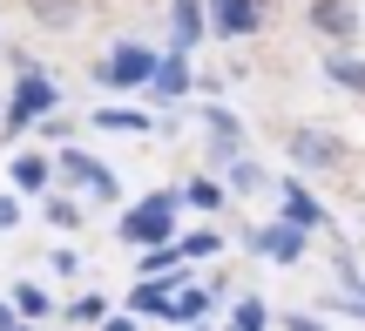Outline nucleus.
Segmentation results:
<instances>
[{
    "label": "nucleus",
    "mask_w": 365,
    "mask_h": 331,
    "mask_svg": "<svg viewBox=\"0 0 365 331\" xmlns=\"http://www.w3.org/2000/svg\"><path fill=\"white\" fill-rule=\"evenodd\" d=\"M176 210H182L176 189H156V196H143V203H135V210L115 224V237L135 243V251H149V243H170V237H176Z\"/></svg>",
    "instance_id": "nucleus-1"
},
{
    "label": "nucleus",
    "mask_w": 365,
    "mask_h": 331,
    "mask_svg": "<svg viewBox=\"0 0 365 331\" xmlns=\"http://www.w3.org/2000/svg\"><path fill=\"white\" fill-rule=\"evenodd\" d=\"M284 156L298 162V169L325 176V169H339V162H345V135L339 129H318V122H298V129L284 135Z\"/></svg>",
    "instance_id": "nucleus-2"
},
{
    "label": "nucleus",
    "mask_w": 365,
    "mask_h": 331,
    "mask_svg": "<svg viewBox=\"0 0 365 331\" xmlns=\"http://www.w3.org/2000/svg\"><path fill=\"white\" fill-rule=\"evenodd\" d=\"M48 108H54V81H48V75H21V81H14V102L0 108V135L14 142V135H21V129H34Z\"/></svg>",
    "instance_id": "nucleus-3"
},
{
    "label": "nucleus",
    "mask_w": 365,
    "mask_h": 331,
    "mask_svg": "<svg viewBox=\"0 0 365 331\" xmlns=\"http://www.w3.org/2000/svg\"><path fill=\"white\" fill-rule=\"evenodd\" d=\"M149 75H156V48H143V41H122V48L102 61V81H108V88H143Z\"/></svg>",
    "instance_id": "nucleus-4"
},
{
    "label": "nucleus",
    "mask_w": 365,
    "mask_h": 331,
    "mask_svg": "<svg viewBox=\"0 0 365 331\" xmlns=\"http://www.w3.org/2000/svg\"><path fill=\"white\" fill-rule=\"evenodd\" d=\"M54 169H61L68 183H81L88 196H102V203H115V196H122V183H115V176H108L95 156H81V149H61V156H54Z\"/></svg>",
    "instance_id": "nucleus-5"
},
{
    "label": "nucleus",
    "mask_w": 365,
    "mask_h": 331,
    "mask_svg": "<svg viewBox=\"0 0 365 331\" xmlns=\"http://www.w3.org/2000/svg\"><path fill=\"white\" fill-rule=\"evenodd\" d=\"M250 251H257V257H271V264H298V257H304V230L298 224H264L257 230V237H250Z\"/></svg>",
    "instance_id": "nucleus-6"
},
{
    "label": "nucleus",
    "mask_w": 365,
    "mask_h": 331,
    "mask_svg": "<svg viewBox=\"0 0 365 331\" xmlns=\"http://www.w3.org/2000/svg\"><path fill=\"white\" fill-rule=\"evenodd\" d=\"M312 27L345 48V41H359V7L352 0H312Z\"/></svg>",
    "instance_id": "nucleus-7"
},
{
    "label": "nucleus",
    "mask_w": 365,
    "mask_h": 331,
    "mask_svg": "<svg viewBox=\"0 0 365 331\" xmlns=\"http://www.w3.org/2000/svg\"><path fill=\"white\" fill-rule=\"evenodd\" d=\"M203 122H210V156H217V162L244 156V122H237L230 108H217V102H210V108H203Z\"/></svg>",
    "instance_id": "nucleus-8"
},
{
    "label": "nucleus",
    "mask_w": 365,
    "mask_h": 331,
    "mask_svg": "<svg viewBox=\"0 0 365 331\" xmlns=\"http://www.w3.org/2000/svg\"><path fill=\"white\" fill-rule=\"evenodd\" d=\"M210 27L217 34H257L264 14H257V0H210Z\"/></svg>",
    "instance_id": "nucleus-9"
},
{
    "label": "nucleus",
    "mask_w": 365,
    "mask_h": 331,
    "mask_svg": "<svg viewBox=\"0 0 365 331\" xmlns=\"http://www.w3.org/2000/svg\"><path fill=\"white\" fill-rule=\"evenodd\" d=\"M277 210H284V224H298V230L325 224V210L312 203V189H298V183H277Z\"/></svg>",
    "instance_id": "nucleus-10"
},
{
    "label": "nucleus",
    "mask_w": 365,
    "mask_h": 331,
    "mask_svg": "<svg viewBox=\"0 0 365 331\" xmlns=\"http://www.w3.org/2000/svg\"><path fill=\"white\" fill-rule=\"evenodd\" d=\"M149 88H156V102H176L182 88H190V61H182V48L170 61H156V75H149Z\"/></svg>",
    "instance_id": "nucleus-11"
},
{
    "label": "nucleus",
    "mask_w": 365,
    "mask_h": 331,
    "mask_svg": "<svg viewBox=\"0 0 365 331\" xmlns=\"http://www.w3.org/2000/svg\"><path fill=\"white\" fill-rule=\"evenodd\" d=\"M170 27H176V48L190 54L196 41H203V0H176V7H170Z\"/></svg>",
    "instance_id": "nucleus-12"
},
{
    "label": "nucleus",
    "mask_w": 365,
    "mask_h": 331,
    "mask_svg": "<svg viewBox=\"0 0 365 331\" xmlns=\"http://www.w3.org/2000/svg\"><path fill=\"white\" fill-rule=\"evenodd\" d=\"M27 14H34L41 27H54V34H68V27L81 21V0H27Z\"/></svg>",
    "instance_id": "nucleus-13"
},
{
    "label": "nucleus",
    "mask_w": 365,
    "mask_h": 331,
    "mask_svg": "<svg viewBox=\"0 0 365 331\" xmlns=\"http://www.w3.org/2000/svg\"><path fill=\"white\" fill-rule=\"evenodd\" d=\"M325 75L339 81V88H359L365 95V61H359V54H325Z\"/></svg>",
    "instance_id": "nucleus-14"
},
{
    "label": "nucleus",
    "mask_w": 365,
    "mask_h": 331,
    "mask_svg": "<svg viewBox=\"0 0 365 331\" xmlns=\"http://www.w3.org/2000/svg\"><path fill=\"white\" fill-rule=\"evenodd\" d=\"M14 189H48V156H14Z\"/></svg>",
    "instance_id": "nucleus-15"
},
{
    "label": "nucleus",
    "mask_w": 365,
    "mask_h": 331,
    "mask_svg": "<svg viewBox=\"0 0 365 331\" xmlns=\"http://www.w3.org/2000/svg\"><path fill=\"white\" fill-rule=\"evenodd\" d=\"M230 331H271V311H264L257 298H237V311H230Z\"/></svg>",
    "instance_id": "nucleus-16"
},
{
    "label": "nucleus",
    "mask_w": 365,
    "mask_h": 331,
    "mask_svg": "<svg viewBox=\"0 0 365 331\" xmlns=\"http://www.w3.org/2000/svg\"><path fill=\"white\" fill-rule=\"evenodd\" d=\"M203 311H210V291H182V298H170V325L182 318V325H203Z\"/></svg>",
    "instance_id": "nucleus-17"
},
{
    "label": "nucleus",
    "mask_w": 365,
    "mask_h": 331,
    "mask_svg": "<svg viewBox=\"0 0 365 331\" xmlns=\"http://www.w3.org/2000/svg\"><path fill=\"white\" fill-rule=\"evenodd\" d=\"M41 216H48L54 230H81V203L75 196H48V210H41Z\"/></svg>",
    "instance_id": "nucleus-18"
},
{
    "label": "nucleus",
    "mask_w": 365,
    "mask_h": 331,
    "mask_svg": "<svg viewBox=\"0 0 365 331\" xmlns=\"http://www.w3.org/2000/svg\"><path fill=\"white\" fill-rule=\"evenodd\" d=\"M14 311L21 318H48V291L41 284H14Z\"/></svg>",
    "instance_id": "nucleus-19"
},
{
    "label": "nucleus",
    "mask_w": 365,
    "mask_h": 331,
    "mask_svg": "<svg viewBox=\"0 0 365 331\" xmlns=\"http://www.w3.org/2000/svg\"><path fill=\"white\" fill-rule=\"evenodd\" d=\"M129 305H135V311H149V318H170V291H163V284H135Z\"/></svg>",
    "instance_id": "nucleus-20"
},
{
    "label": "nucleus",
    "mask_w": 365,
    "mask_h": 331,
    "mask_svg": "<svg viewBox=\"0 0 365 331\" xmlns=\"http://www.w3.org/2000/svg\"><path fill=\"white\" fill-rule=\"evenodd\" d=\"M102 129H149V115H135V108H102Z\"/></svg>",
    "instance_id": "nucleus-21"
},
{
    "label": "nucleus",
    "mask_w": 365,
    "mask_h": 331,
    "mask_svg": "<svg viewBox=\"0 0 365 331\" xmlns=\"http://www.w3.org/2000/svg\"><path fill=\"white\" fill-rule=\"evenodd\" d=\"M223 169H230V189H257V183H264V176H257V162H244V156H230Z\"/></svg>",
    "instance_id": "nucleus-22"
},
{
    "label": "nucleus",
    "mask_w": 365,
    "mask_h": 331,
    "mask_svg": "<svg viewBox=\"0 0 365 331\" xmlns=\"http://www.w3.org/2000/svg\"><path fill=\"white\" fill-rule=\"evenodd\" d=\"M176 196H182V203H196V210H217L223 189H217V183H190V189H176Z\"/></svg>",
    "instance_id": "nucleus-23"
},
{
    "label": "nucleus",
    "mask_w": 365,
    "mask_h": 331,
    "mask_svg": "<svg viewBox=\"0 0 365 331\" xmlns=\"http://www.w3.org/2000/svg\"><path fill=\"white\" fill-rule=\"evenodd\" d=\"M68 325H102V298H75L68 305Z\"/></svg>",
    "instance_id": "nucleus-24"
},
{
    "label": "nucleus",
    "mask_w": 365,
    "mask_h": 331,
    "mask_svg": "<svg viewBox=\"0 0 365 331\" xmlns=\"http://www.w3.org/2000/svg\"><path fill=\"white\" fill-rule=\"evenodd\" d=\"M210 251H217V237H210V230H196V237L176 243V257H210Z\"/></svg>",
    "instance_id": "nucleus-25"
},
{
    "label": "nucleus",
    "mask_w": 365,
    "mask_h": 331,
    "mask_svg": "<svg viewBox=\"0 0 365 331\" xmlns=\"http://www.w3.org/2000/svg\"><path fill=\"white\" fill-rule=\"evenodd\" d=\"M14 224H21V203H14V196H0V230H14Z\"/></svg>",
    "instance_id": "nucleus-26"
},
{
    "label": "nucleus",
    "mask_w": 365,
    "mask_h": 331,
    "mask_svg": "<svg viewBox=\"0 0 365 331\" xmlns=\"http://www.w3.org/2000/svg\"><path fill=\"white\" fill-rule=\"evenodd\" d=\"M284 331H325V318H304L298 311V318H284Z\"/></svg>",
    "instance_id": "nucleus-27"
},
{
    "label": "nucleus",
    "mask_w": 365,
    "mask_h": 331,
    "mask_svg": "<svg viewBox=\"0 0 365 331\" xmlns=\"http://www.w3.org/2000/svg\"><path fill=\"white\" fill-rule=\"evenodd\" d=\"M102 331H135V318H108L102 311Z\"/></svg>",
    "instance_id": "nucleus-28"
},
{
    "label": "nucleus",
    "mask_w": 365,
    "mask_h": 331,
    "mask_svg": "<svg viewBox=\"0 0 365 331\" xmlns=\"http://www.w3.org/2000/svg\"><path fill=\"white\" fill-rule=\"evenodd\" d=\"M0 331H14V305H7V298H0Z\"/></svg>",
    "instance_id": "nucleus-29"
},
{
    "label": "nucleus",
    "mask_w": 365,
    "mask_h": 331,
    "mask_svg": "<svg viewBox=\"0 0 365 331\" xmlns=\"http://www.w3.org/2000/svg\"><path fill=\"white\" fill-rule=\"evenodd\" d=\"M14 331H34V325H14Z\"/></svg>",
    "instance_id": "nucleus-30"
},
{
    "label": "nucleus",
    "mask_w": 365,
    "mask_h": 331,
    "mask_svg": "<svg viewBox=\"0 0 365 331\" xmlns=\"http://www.w3.org/2000/svg\"><path fill=\"white\" fill-rule=\"evenodd\" d=\"M359 305H365V284H359Z\"/></svg>",
    "instance_id": "nucleus-31"
}]
</instances>
